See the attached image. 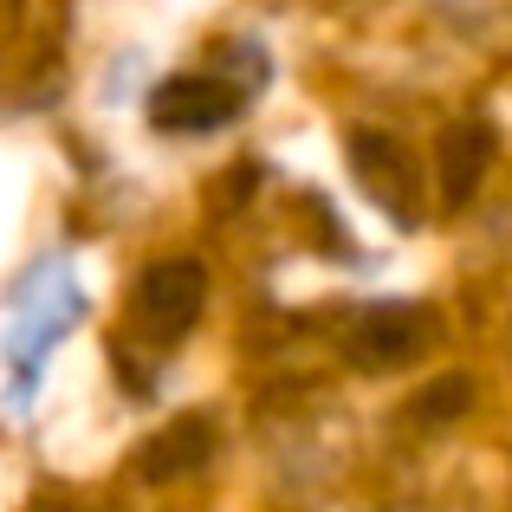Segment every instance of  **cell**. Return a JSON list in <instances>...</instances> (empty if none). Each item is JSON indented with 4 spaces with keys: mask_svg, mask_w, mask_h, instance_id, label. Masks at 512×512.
I'll return each mask as SVG.
<instances>
[{
    "mask_svg": "<svg viewBox=\"0 0 512 512\" xmlns=\"http://www.w3.org/2000/svg\"><path fill=\"white\" fill-rule=\"evenodd\" d=\"M435 338V325H428L422 305H376V312H363L357 325H350L344 338V357L357 363V370L383 376V370H402V363H415Z\"/></svg>",
    "mask_w": 512,
    "mask_h": 512,
    "instance_id": "cell-1",
    "label": "cell"
},
{
    "mask_svg": "<svg viewBox=\"0 0 512 512\" xmlns=\"http://www.w3.org/2000/svg\"><path fill=\"white\" fill-rule=\"evenodd\" d=\"M201 299H208L201 260H156L137 286V325L150 331L156 344H175L201 318Z\"/></svg>",
    "mask_w": 512,
    "mask_h": 512,
    "instance_id": "cell-2",
    "label": "cell"
},
{
    "mask_svg": "<svg viewBox=\"0 0 512 512\" xmlns=\"http://www.w3.org/2000/svg\"><path fill=\"white\" fill-rule=\"evenodd\" d=\"M350 163H357L363 188L389 208V221L409 227L415 221V175H409V156H402L396 137H376V130H357L350 137Z\"/></svg>",
    "mask_w": 512,
    "mask_h": 512,
    "instance_id": "cell-3",
    "label": "cell"
},
{
    "mask_svg": "<svg viewBox=\"0 0 512 512\" xmlns=\"http://www.w3.org/2000/svg\"><path fill=\"white\" fill-rule=\"evenodd\" d=\"M240 111V98L221 85V78H169V85H156L150 98V117L156 130H221L227 117Z\"/></svg>",
    "mask_w": 512,
    "mask_h": 512,
    "instance_id": "cell-4",
    "label": "cell"
},
{
    "mask_svg": "<svg viewBox=\"0 0 512 512\" xmlns=\"http://www.w3.org/2000/svg\"><path fill=\"white\" fill-rule=\"evenodd\" d=\"M208 454H214V422L208 415H182V422H169L163 435H150L137 448V474L143 480H182V474H195Z\"/></svg>",
    "mask_w": 512,
    "mask_h": 512,
    "instance_id": "cell-5",
    "label": "cell"
},
{
    "mask_svg": "<svg viewBox=\"0 0 512 512\" xmlns=\"http://www.w3.org/2000/svg\"><path fill=\"white\" fill-rule=\"evenodd\" d=\"M493 130L480 124V117H461L454 130H441V195L461 208V201H474V188H480V175H487L493 163Z\"/></svg>",
    "mask_w": 512,
    "mask_h": 512,
    "instance_id": "cell-6",
    "label": "cell"
},
{
    "mask_svg": "<svg viewBox=\"0 0 512 512\" xmlns=\"http://www.w3.org/2000/svg\"><path fill=\"white\" fill-rule=\"evenodd\" d=\"M467 402H474V383H467V376H441L435 389H422V396L409 402V422L415 428H441V422H454Z\"/></svg>",
    "mask_w": 512,
    "mask_h": 512,
    "instance_id": "cell-7",
    "label": "cell"
},
{
    "mask_svg": "<svg viewBox=\"0 0 512 512\" xmlns=\"http://www.w3.org/2000/svg\"><path fill=\"white\" fill-rule=\"evenodd\" d=\"M33 512H72V506H65V500H39Z\"/></svg>",
    "mask_w": 512,
    "mask_h": 512,
    "instance_id": "cell-8",
    "label": "cell"
}]
</instances>
